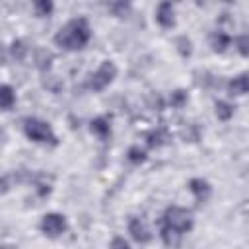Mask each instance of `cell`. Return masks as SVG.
<instances>
[{
    "label": "cell",
    "instance_id": "8",
    "mask_svg": "<svg viewBox=\"0 0 249 249\" xmlns=\"http://www.w3.org/2000/svg\"><path fill=\"white\" fill-rule=\"evenodd\" d=\"M189 191L195 195V198L198 202H204L210 196V185H208V181H204L200 177H195V179L189 181Z\"/></svg>",
    "mask_w": 249,
    "mask_h": 249
},
{
    "label": "cell",
    "instance_id": "3",
    "mask_svg": "<svg viewBox=\"0 0 249 249\" xmlns=\"http://www.w3.org/2000/svg\"><path fill=\"white\" fill-rule=\"evenodd\" d=\"M23 130L27 134L29 140L37 142V144H51L56 146V136L53 132V128L49 126V123L37 119V117H27L23 121Z\"/></svg>",
    "mask_w": 249,
    "mask_h": 249
},
{
    "label": "cell",
    "instance_id": "22",
    "mask_svg": "<svg viewBox=\"0 0 249 249\" xmlns=\"http://www.w3.org/2000/svg\"><path fill=\"white\" fill-rule=\"evenodd\" d=\"M0 249H18V247H14V245H0Z\"/></svg>",
    "mask_w": 249,
    "mask_h": 249
},
{
    "label": "cell",
    "instance_id": "21",
    "mask_svg": "<svg viewBox=\"0 0 249 249\" xmlns=\"http://www.w3.org/2000/svg\"><path fill=\"white\" fill-rule=\"evenodd\" d=\"M8 191V181L4 177H0V193H6Z\"/></svg>",
    "mask_w": 249,
    "mask_h": 249
},
{
    "label": "cell",
    "instance_id": "11",
    "mask_svg": "<svg viewBox=\"0 0 249 249\" xmlns=\"http://www.w3.org/2000/svg\"><path fill=\"white\" fill-rule=\"evenodd\" d=\"M230 95H245L247 93V74H239L237 78L228 82Z\"/></svg>",
    "mask_w": 249,
    "mask_h": 249
},
{
    "label": "cell",
    "instance_id": "18",
    "mask_svg": "<svg viewBox=\"0 0 249 249\" xmlns=\"http://www.w3.org/2000/svg\"><path fill=\"white\" fill-rule=\"evenodd\" d=\"M35 10L39 12V16H49L53 12V4L51 2H35Z\"/></svg>",
    "mask_w": 249,
    "mask_h": 249
},
{
    "label": "cell",
    "instance_id": "6",
    "mask_svg": "<svg viewBox=\"0 0 249 249\" xmlns=\"http://www.w3.org/2000/svg\"><path fill=\"white\" fill-rule=\"evenodd\" d=\"M128 233H130L132 239L138 241V243H148V241L152 239L150 228H148L146 222H144L142 218H138V216L130 218V222H128Z\"/></svg>",
    "mask_w": 249,
    "mask_h": 249
},
{
    "label": "cell",
    "instance_id": "17",
    "mask_svg": "<svg viewBox=\"0 0 249 249\" xmlns=\"http://www.w3.org/2000/svg\"><path fill=\"white\" fill-rule=\"evenodd\" d=\"M128 160H130L132 163H142V161L146 160V152L140 150L138 146H132V148L128 150Z\"/></svg>",
    "mask_w": 249,
    "mask_h": 249
},
{
    "label": "cell",
    "instance_id": "5",
    "mask_svg": "<svg viewBox=\"0 0 249 249\" xmlns=\"http://www.w3.org/2000/svg\"><path fill=\"white\" fill-rule=\"evenodd\" d=\"M41 231L47 237H60L66 231V218L58 212H49L41 220Z\"/></svg>",
    "mask_w": 249,
    "mask_h": 249
},
{
    "label": "cell",
    "instance_id": "16",
    "mask_svg": "<svg viewBox=\"0 0 249 249\" xmlns=\"http://www.w3.org/2000/svg\"><path fill=\"white\" fill-rule=\"evenodd\" d=\"M169 101H171V105H173V107L181 109V107L187 103V93H185L183 89H177V91H173V93H171Z\"/></svg>",
    "mask_w": 249,
    "mask_h": 249
},
{
    "label": "cell",
    "instance_id": "9",
    "mask_svg": "<svg viewBox=\"0 0 249 249\" xmlns=\"http://www.w3.org/2000/svg\"><path fill=\"white\" fill-rule=\"evenodd\" d=\"M230 43H231V37L226 31H214L210 35V45H212V49L216 53H224L230 47Z\"/></svg>",
    "mask_w": 249,
    "mask_h": 249
},
{
    "label": "cell",
    "instance_id": "7",
    "mask_svg": "<svg viewBox=\"0 0 249 249\" xmlns=\"http://www.w3.org/2000/svg\"><path fill=\"white\" fill-rule=\"evenodd\" d=\"M156 21L161 27H173L175 25V10L171 2H161L156 10Z\"/></svg>",
    "mask_w": 249,
    "mask_h": 249
},
{
    "label": "cell",
    "instance_id": "19",
    "mask_svg": "<svg viewBox=\"0 0 249 249\" xmlns=\"http://www.w3.org/2000/svg\"><path fill=\"white\" fill-rule=\"evenodd\" d=\"M111 249H130V245H128V241H126L124 237L117 235V237H113V241H111Z\"/></svg>",
    "mask_w": 249,
    "mask_h": 249
},
{
    "label": "cell",
    "instance_id": "20",
    "mask_svg": "<svg viewBox=\"0 0 249 249\" xmlns=\"http://www.w3.org/2000/svg\"><path fill=\"white\" fill-rule=\"evenodd\" d=\"M237 49H239V53L245 56L247 54V35H241L239 39H237Z\"/></svg>",
    "mask_w": 249,
    "mask_h": 249
},
{
    "label": "cell",
    "instance_id": "1",
    "mask_svg": "<svg viewBox=\"0 0 249 249\" xmlns=\"http://www.w3.org/2000/svg\"><path fill=\"white\" fill-rule=\"evenodd\" d=\"M193 228V214L191 210L171 204L165 208L163 212V220H161V239L165 245L169 247H177L181 243V237L191 231Z\"/></svg>",
    "mask_w": 249,
    "mask_h": 249
},
{
    "label": "cell",
    "instance_id": "14",
    "mask_svg": "<svg viewBox=\"0 0 249 249\" xmlns=\"http://www.w3.org/2000/svg\"><path fill=\"white\" fill-rule=\"evenodd\" d=\"M10 53H12V56H14L18 62H21V60H25V56H27V47H25L23 41H14L12 47H10Z\"/></svg>",
    "mask_w": 249,
    "mask_h": 249
},
{
    "label": "cell",
    "instance_id": "12",
    "mask_svg": "<svg viewBox=\"0 0 249 249\" xmlns=\"http://www.w3.org/2000/svg\"><path fill=\"white\" fill-rule=\"evenodd\" d=\"M91 132H95L97 136H107L111 132V124H109V119L107 117H97L91 121Z\"/></svg>",
    "mask_w": 249,
    "mask_h": 249
},
{
    "label": "cell",
    "instance_id": "2",
    "mask_svg": "<svg viewBox=\"0 0 249 249\" xmlns=\"http://www.w3.org/2000/svg\"><path fill=\"white\" fill-rule=\"evenodd\" d=\"M91 39V29L86 18H76L70 19L64 27L58 29V33L54 35V43L66 51H78L84 49L88 45V41Z\"/></svg>",
    "mask_w": 249,
    "mask_h": 249
},
{
    "label": "cell",
    "instance_id": "4",
    "mask_svg": "<svg viewBox=\"0 0 249 249\" xmlns=\"http://www.w3.org/2000/svg\"><path fill=\"white\" fill-rule=\"evenodd\" d=\"M115 76H117V66H115L111 60H103V62L99 64V68L91 74L88 86H89V89H93V91H101V89H105V88L115 80Z\"/></svg>",
    "mask_w": 249,
    "mask_h": 249
},
{
    "label": "cell",
    "instance_id": "13",
    "mask_svg": "<svg viewBox=\"0 0 249 249\" xmlns=\"http://www.w3.org/2000/svg\"><path fill=\"white\" fill-rule=\"evenodd\" d=\"M233 111H235V107L231 103H228V101H216V117L220 121H230L233 117Z\"/></svg>",
    "mask_w": 249,
    "mask_h": 249
},
{
    "label": "cell",
    "instance_id": "10",
    "mask_svg": "<svg viewBox=\"0 0 249 249\" xmlns=\"http://www.w3.org/2000/svg\"><path fill=\"white\" fill-rule=\"evenodd\" d=\"M16 103V93L12 89V86L8 84H2L0 86V109L2 111H10Z\"/></svg>",
    "mask_w": 249,
    "mask_h": 249
},
{
    "label": "cell",
    "instance_id": "15",
    "mask_svg": "<svg viewBox=\"0 0 249 249\" xmlns=\"http://www.w3.org/2000/svg\"><path fill=\"white\" fill-rule=\"evenodd\" d=\"M165 140H167V134H165V130H161V128H158V130H154V132L148 134V144H150L152 148H154V146H161Z\"/></svg>",
    "mask_w": 249,
    "mask_h": 249
}]
</instances>
